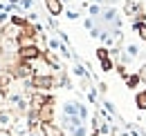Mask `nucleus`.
<instances>
[{
  "label": "nucleus",
  "mask_w": 146,
  "mask_h": 136,
  "mask_svg": "<svg viewBox=\"0 0 146 136\" xmlns=\"http://www.w3.org/2000/svg\"><path fill=\"white\" fill-rule=\"evenodd\" d=\"M40 134L43 136H65V132L50 120V123H40Z\"/></svg>",
  "instance_id": "f257e3e1"
},
{
  "label": "nucleus",
  "mask_w": 146,
  "mask_h": 136,
  "mask_svg": "<svg viewBox=\"0 0 146 136\" xmlns=\"http://www.w3.org/2000/svg\"><path fill=\"white\" fill-rule=\"evenodd\" d=\"M32 83H34V87H38V89H52V87H54V78H50V76H34Z\"/></svg>",
  "instance_id": "f03ea898"
},
{
  "label": "nucleus",
  "mask_w": 146,
  "mask_h": 136,
  "mask_svg": "<svg viewBox=\"0 0 146 136\" xmlns=\"http://www.w3.org/2000/svg\"><path fill=\"white\" fill-rule=\"evenodd\" d=\"M20 56H23L25 60H36L38 56H40V51H38L34 45H29V47H23V49H20Z\"/></svg>",
  "instance_id": "7ed1b4c3"
},
{
  "label": "nucleus",
  "mask_w": 146,
  "mask_h": 136,
  "mask_svg": "<svg viewBox=\"0 0 146 136\" xmlns=\"http://www.w3.org/2000/svg\"><path fill=\"white\" fill-rule=\"evenodd\" d=\"M14 125V116L11 114H7V112H0V127H11Z\"/></svg>",
  "instance_id": "20e7f679"
},
{
  "label": "nucleus",
  "mask_w": 146,
  "mask_h": 136,
  "mask_svg": "<svg viewBox=\"0 0 146 136\" xmlns=\"http://www.w3.org/2000/svg\"><path fill=\"white\" fill-rule=\"evenodd\" d=\"M135 103H137L139 109H146V92H139V94L135 96Z\"/></svg>",
  "instance_id": "39448f33"
},
{
  "label": "nucleus",
  "mask_w": 146,
  "mask_h": 136,
  "mask_svg": "<svg viewBox=\"0 0 146 136\" xmlns=\"http://www.w3.org/2000/svg\"><path fill=\"white\" fill-rule=\"evenodd\" d=\"M47 7H50V11H52V14H61V2H58V0H47Z\"/></svg>",
  "instance_id": "423d86ee"
},
{
  "label": "nucleus",
  "mask_w": 146,
  "mask_h": 136,
  "mask_svg": "<svg viewBox=\"0 0 146 136\" xmlns=\"http://www.w3.org/2000/svg\"><path fill=\"white\" fill-rule=\"evenodd\" d=\"M139 78H142V76H128V78H126L128 87H135V85H137V83H139Z\"/></svg>",
  "instance_id": "0eeeda50"
},
{
  "label": "nucleus",
  "mask_w": 146,
  "mask_h": 136,
  "mask_svg": "<svg viewBox=\"0 0 146 136\" xmlns=\"http://www.w3.org/2000/svg\"><path fill=\"white\" fill-rule=\"evenodd\" d=\"M72 136H86V125H79L76 129H72Z\"/></svg>",
  "instance_id": "6e6552de"
},
{
  "label": "nucleus",
  "mask_w": 146,
  "mask_h": 136,
  "mask_svg": "<svg viewBox=\"0 0 146 136\" xmlns=\"http://www.w3.org/2000/svg\"><path fill=\"white\" fill-rule=\"evenodd\" d=\"M137 31H139V36L146 40V25H137Z\"/></svg>",
  "instance_id": "1a4fd4ad"
},
{
  "label": "nucleus",
  "mask_w": 146,
  "mask_h": 136,
  "mask_svg": "<svg viewBox=\"0 0 146 136\" xmlns=\"http://www.w3.org/2000/svg\"><path fill=\"white\" fill-rule=\"evenodd\" d=\"M0 136H11V132H7L5 127H0Z\"/></svg>",
  "instance_id": "9d476101"
},
{
  "label": "nucleus",
  "mask_w": 146,
  "mask_h": 136,
  "mask_svg": "<svg viewBox=\"0 0 146 136\" xmlns=\"http://www.w3.org/2000/svg\"><path fill=\"white\" fill-rule=\"evenodd\" d=\"M139 76H142V78H144V80H146V67L142 69V74H139Z\"/></svg>",
  "instance_id": "9b49d317"
},
{
  "label": "nucleus",
  "mask_w": 146,
  "mask_h": 136,
  "mask_svg": "<svg viewBox=\"0 0 146 136\" xmlns=\"http://www.w3.org/2000/svg\"><path fill=\"white\" fill-rule=\"evenodd\" d=\"M92 136H101V134H99V132H94V134H92Z\"/></svg>",
  "instance_id": "f8f14e48"
}]
</instances>
